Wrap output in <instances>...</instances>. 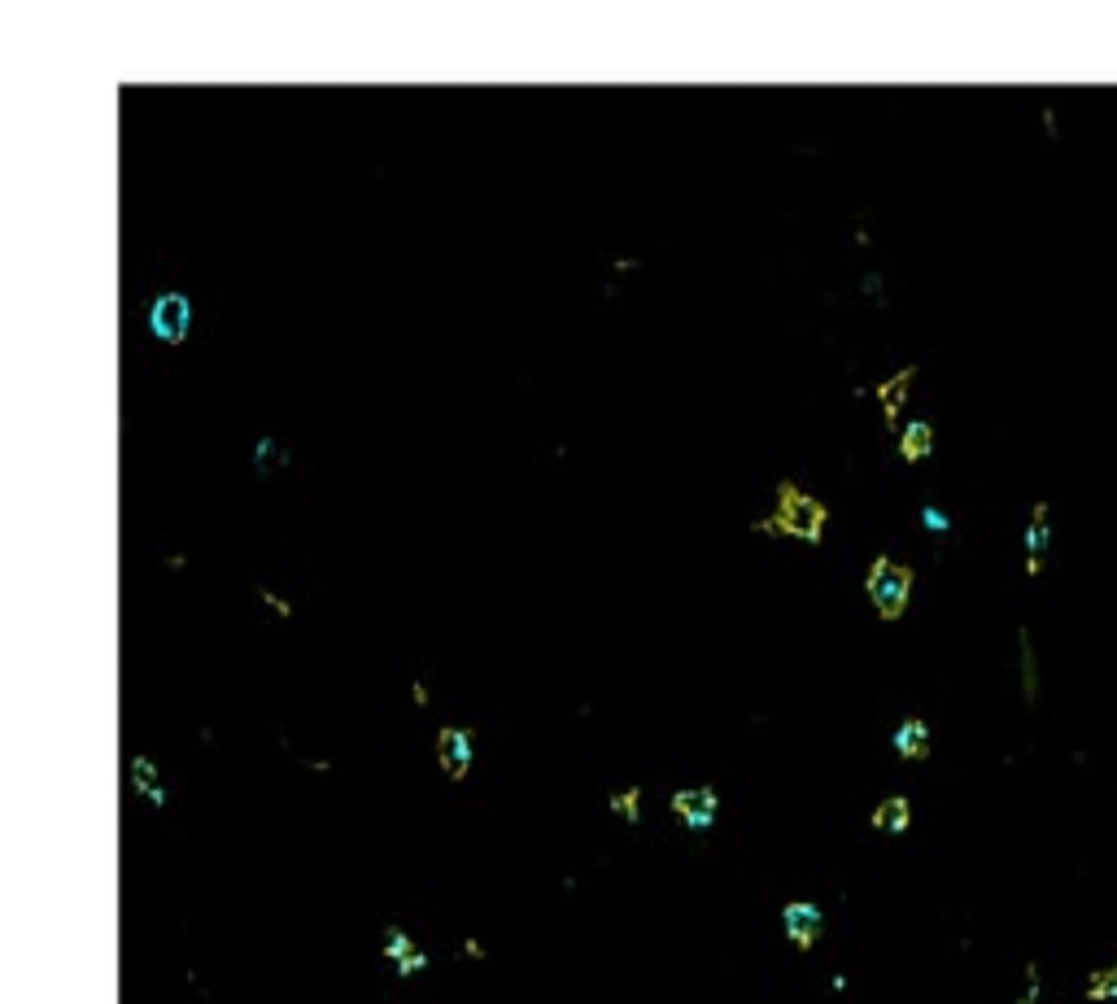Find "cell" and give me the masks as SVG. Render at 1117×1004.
<instances>
[{
    "label": "cell",
    "mask_w": 1117,
    "mask_h": 1004,
    "mask_svg": "<svg viewBox=\"0 0 1117 1004\" xmlns=\"http://www.w3.org/2000/svg\"><path fill=\"white\" fill-rule=\"evenodd\" d=\"M825 520H830V507H825L816 494H803L795 481L777 485V511L764 520H755V533H786V537H803V542H821L825 537Z\"/></svg>",
    "instance_id": "obj_1"
},
{
    "label": "cell",
    "mask_w": 1117,
    "mask_h": 1004,
    "mask_svg": "<svg viewBox=\"0 0 1117 1004\" xmlns=\"http://www.w3.org/2000/svg\"><path fill=\"white\" fill-rule=\"evenodd\" d=\"M912 568L908 564H895L891 555H873L869 572H864V594L873 599V612L882 620H899L908 612V599H912Z\"/></svg>",
    "instance_id": "obj_2"
},
{
    "label": "cell",
    "mask_w": 1117,
    "mask_h": 1004,
    "mask_svg": "<svg viewBox=\"0 0 1117 1004\" xmlns=\"http://www.w3.org/2000/svg\"><path fill=\"white\" fill-rule=\"evenodd\" d=\"M149 328L162 345H179L188 337V297L184 293H158L149 306Z\"/></svg>",
    "instance_id": "obj_3"
},
{
    "label": "cell",
    "mask_w": 1117,
    "mask_h": 1004,
    "mask_svg": "<svg viewBox=\"0 0 1117 1004\" xmlns=\"http://www.w3.org/2000/svg\"><path fill=\"white\" fill-rule=\"evenodd\" d=\"M716 808H720V795L712 791V786H686V791L672 795V817H677L686 830H712Z\"/></svg>",
    "instance_id": "obj_4"
},
{
    "label": "cell",
    "mask_w": 1117,
    "mask_h": 1004,
    "mask_svg": "<svg viewBox=\"0 0 1117 1004\" xmlns=\"http://www.w3.org/2000/svg\"><path fill=\"white\" fill-rule=\"evenodd\" d=\"M437 764L450 782H463L467 769H472V729L463 725H446L437 734Z\"/></svg>",
    "instance_id": "obj_5"
},
{
    "label": "cell",
    "mask_w": 1117,
    "mask_h": 1004,
    "mask_svg": "<svg viewBox=\"0 0 1117 1004\" xmlns=\"http://www.w3.org/2000/svg\"><path fill=\"white\" fill-rule=\"evenodd\" d=\"M782 926H786V939L795 943L799 952H808L816 939H821V926H825V913L816 908L812 900H790L782 908Z\"/></svg>",
    "instance_id": "obj_6"
},
{
    "label": "cell",
    "mask_w": 1117,
    "mask_h": 1004,
    "mask_svg": "<svg viewBox=\"0 0 1117 1004\" xmlns=\"http://www.w3.org/2000/svg\"><path fill=\"white\" fill-rule=\"evenodd\" d=\"M384 956H389L393 961V970H398V978H415V974H424L428 970V956H424V948H419V943L406 935L402 926H384Z\"/></svg>",
    "instance_id": "obj_7"
},
{
    "label": "cell",
    "mask_w": 1117,
    "mask_h": 1004,
    "mask_svg": "<svg viewBox=\"0 0 1117 1004\" xmlns=\"http://www.w3.org/2000/svg\"><path fill=\"white\" fill-rule=\"evenodd\" d=\"M891 747H895L899 760H926L930 756V725L921 721V716H904V721L895 725Z\"/></svg>",
    "instance_id": "obj_8"
},
{
    "label": "cell",
    "mask_w": 1117,
    "mask_h": 1004,
    "mask_svg": "<svg viewBox=\"0 0 1117 1004\" xmlns=\"http://www.w3.org/2000/svg\"><path fill=\"white\" fill-rule=\"evenodd\" d=\"M1052 542V529H1048V502H1035V516H1030V529H1026V577H1039L1043 572V551Z\"/></svg>",
    "instance_id": "obj_9"
},
{
    "label": "cell",
    "mask_w": 1117,
    "mask_h": 1004,
    "mask_svg": "<svg viewBox=\"0 0 1117 1004\" xmlns=\"http://www.w3.org/2000/svg\"><path fill=\"white\" fill-rule=\"evenodd\" d=\"M917 380V367H899V372L891 380H882V385H873V398L882 402V415L886 424H899V406H904L908 398V385Z\"/></svg>",
    "instance_id": "obj_10"
},
{
    "label": "cell",
    "mask_w": 1117,
    "mask_h": 1004,
    "mask_svg": "<svg viewBox=\"0 0 1117 1004\" xmlns=\"http://www.w3.org/2000/svg\"><path fill=\"white\" fill-rule=\"evenodd\" d=\"M873 830H882V834H904L908 826H912V804H908V795H886L878 808H873Z\"/></svg>",
    "instance_id": "obj_11"
},
{
    "label": "cell",
    "mask_w": 1117,
    "mask_h": 1004,
    "mask_svg": "<svg viewBox=\"0 0 1117 1004\" xmlns=\"http://www.w3.org/2000/svg\"><path fill=\"white\" fill-rule=\"evenodd\" d=\"M131 786H136V795H144L153 808H166V791L158 782V764H153V756H131Z\"/></svg>",
    "instance_id": "obj_12"
},
{
    "label": "cell",
    "mask_w": 1117,
    "mask_h": 1004,
    "mask_svg": "<svg viewBox=\"0 0 1117 1004\" xmlns=\"http://www.w3.org/2000/svg\"><path fill=\"white\" fill-rule=\"evenodd\" d=\"M930 450H934V424H926V420H908V428L899 433V454H904L908 463H921Z\"/></svg>",
    "instance_id": "obj_13"
},
{
    "label": "cell",
    "mask_w": 1117,
    "mask_h": 1004,
    "mask_svg": "<svg viewBox=\"0 0 1117 1004\" xmlns=\"http://www.w3.org/2000/svg\"><path fill=\"white\" fill-rule=\"evenodd\" d=\"M1017 647H1022V699H1026V708H1035L1039 703V668H1035V647H1030V629H1022Z\"/></svg>",
    "instance_id": "obj_14"
},
{
    "label": "cell",
    "mask_w": 1117,
    "mask_h": 1004,
    "mask_svg": "<svg viewBox=\"0 0 1117 1004\" xmlns=\"http://www.w3.org/2000/svg\"><path fill=\"white\" fill-rule=\"evenodd\" d=\"M611 812H616V817H624L633 826V821L642 817V786H629V791H616L611 795Z\"/></svg>",
    "instance_id": "obj_15"
},
{
    "label": "cell",
    "mask_w": 1117,
    "mask_h": 1004,
    "mask_svg": "<svg viewBox=\"0 0 1117 1004\" xmlns=\"http://www.w3.org/2000/svg\"><path fill=\"white\" fill-rule=\"evenodd\" d=\"M921 524H930V533H947V529H952V520H947L939 507H921Z\"/></svg>",
    "instance_id": "obj_16"
},
{
    "label": "cell",
    "mask_w": 1117,
    "mask_h": 1004,
    "mask_svg": "<svg viewBox=\"0 0 1117 1004\" xmlns=\"http://www.w3.org/2000/svg\"><path fill=\"white\" fill-rule=\"evenodd\" d=\"M258 599H262V603H267V607H271V612H280V616H293V607H288L284 599H275V594L267 590V585H258Z\"/></svg>",
    "instance_id": "obj_17"
},
{
    "label": "cell",
    "mask_w": 1117,
    "mask_h": 1004,
    "mask_svg": "<svg viewBox=\"0 0 1117 1004\" xmlns=\"http://www.w3.org/2000/svg\"><path fill=\"white\" fill-rule=\"evenodd\" d=\"M463 952H467V961H485V948H480V939H463Z\"/></svg>",
    "instance_id": "obj_18"
},
{
    "label": "cell",
    "mask_w": 1117,
    "mask_h": 1004,
    "mask_svg": "<svg viewBox=\"0 0 1117 1004\" xmlns=\"http://www.w3.org/2000/svg\"><path fill=\"white\" fill-rule=\"evenodd\" d=\"M411 699L419 703V708H424V703H428V686H424V681H415V686H411Z\"/></svg>",
    "instance_id": "obj_19"
}]
</instances>
